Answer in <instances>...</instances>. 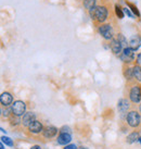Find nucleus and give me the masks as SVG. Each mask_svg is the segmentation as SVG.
<instances>
[{
	"mask_svg": "<svg viewBox=\"0 0 141 149\" xmlns=\"http://www.w3.org/2000/svg\"><path fill=\"white\" fill-rule=\"evenodd\" d=\"M99 33L104 39H112L113 37V29L110 24H104L99 27Z\"/></svg>",
	"mask_w": 141,
	"mask_h": 149,
	"instance_id": "nucleus-5",
	"label": "nucleus"
},
{
	"mask_svg": "<svg viewBox=\"0 0 141 149\" xmlns=\"http://www.w3.org/2000/svg\"><path fill=\"white\" fill-rule=\"evenodd\" d=\"M129 98L133 104H138L141 100V89L139 86H133L129 93Z\"/></svg>",
	"mask_w": 141,
	"mask_h": 149,
	"instance_id": "nucleus-6",
	"label": "nucleus"
},
{
	"mask_svg": "<svg viewBox=\"0 0 141 149\" xmlns=\"http://www.w3.org/2000/svg\"><path fill=\"white\" fill-rule=\"evenodd\" d=\"M84 6L90 11L95 7V0H84Z\"/></svg>",
	"mask_w": 141,
	"mask_h": 149,
	"instance_id": "nucleus-18",
	"label": "nucleus"
},
{
	"mask_svg": "<svg viewBox=\"0 0 141 149\" xmlns=\"http://www.w3.org/2000/svg\"><path fill=\"white\" fill-rule=\"evenodd\" d=\"M140 138H139V133L138 132H133L131 134H129L127 138H126V141L128 143V144H133V143H136L137 141H139Z\"/></svg>",
	"mask_w": 141,
	"mask_h": 149,
	"instance_id": "nucleus-15",
	"label": "nucleus"
},
{
	"mask_svg": "<svg viewBox=\"0 0 141 149\" xmlns=\"http://www.w3.org/2000/svg\"><path fill=\"white\" fill-rule=\"evenodd\" d=\"M11 109H12L13 114H15V116H24L25 111H26V104H25L24 101L17 100V101H14L12 104Z\"/></svg>",
	"mask_w": 141,
	"mask_h": 149,
	"instance_id": "nucleus-3",
	"label": "nucleus"
},
{
	"mask_svg": "<svg viewBox=\"0 0 141 149\" xmlns=\"http://www.w3.org/2000/svg\"><path fill=\"white\" fill-rule=\"evenodd\" d=\"M90 15L97 21L103 22L108 17V10L105 7H95L92 10H90Z\"/></svg>",
	"mask_w": 141,
	"mask_h": 149,
	"instance_id": "nucleus-1",
	"label": "nucleus"
},
{
	"mask_svg": "<svg viewBox=\"0 0 141 149\" xmlns=\"http://www.w3.org/2000/svg\"><path fill=\"white\" fill-rule=\"evenodd\" d=\"M1 141H2L3 144H6L7 146H9V147H12V146H13V141L10 138V137L2 136V137H1Z\"/></svg>",
	"mask_w": 141,
	"mask_h": 149,
	"instance_id": "nucleus-19",
	"label": "nucleus"
},
{
	"mask_svg": "<svg viewBox=\"0 0 141 149\" xmlns=\"http://www.w3.org/2000/svg\"><path fill=\"white\" fill-rule=\"evenodd\" d=\"M60 133H68V134H70L72 133V131H70V128L68 127V126H63V127L60 128V131H59Z\"/></svg>",
	"mask_w": 141,
	"mask_h": 149,
	"instance_id": "nucleus-22",
	"label": "nucleus"
},
{
	"mask_svg": "<svg viewBox=\"0 0 141 149\" xmlns=\"http://www.w3.org/2000/svg\"><path fill=\"white\" fill-rule=\"evenodd\" d=\"M30 149H41L40 148V146H38V145H34L30 147Z\"/></svg>",
	"mask_w": 141,
	"mask_h": 149,
	"instance_id": "nucleus-27",
	"label": "nucleus"
},
{
	"mask_svg": "<svg viewBox=\"0 0 141 149\" xmlns=\"http://www.w3.org/2000/svg\"><path fill=\"white\" fill-rule=\"evenodd\" d=\"M139 109H140V112H141V104H140V108H139Z\"/></svg>",
	"mask_w": 141,
	"mask_h": 149,
	"instance_id": "nucleus-30",
	"label": "nucleus"
},
{
	"mask_svg": "<svg viewBox=\"0 0 141 149\" xmlns=\"http://www.w3.org/2000/svg\"><path fill=\"white\" fill-rule=\"evenodd\" d=\"M0 102H1V104L4 106V107H9V106L13 102L12 95H11L10 93H7V91H6V93H2L1 96H0Z\"/></svg>",
	"mask_w": 141,
	"mask_h": 149,
	"instance_id": "nucleus-9",
	"label": "nucleus"
},
{
	"mask_svg": "<svg viewBox=\"0 0 141 149\" xmlns=\"http://www.w3.org/2000/svg\"><path fill=\"white\" fill-rule=\"evenodd\" d=\"M111 49L114 54H116V56H120L122 52H123V46L120 45V42L117 40V39H113L112 42H111Z\"/></svg>",
	"mask_w": 141,
	"mask_h": 149,
	"instance_id": "nucleus-13",
	"label": "nucleus"
},
{
	"mask_svg": "<svg viewBox=\"0 0 141 149\" xmlns=\"http://www.w3.org/2000/svg\"><path fill=\"white\" fill-rule=\"evenodd\" d=\"M129 108V102L128 100L126 99H120L118 101V104H117V109H118V111L123 114V113H126L127 110H128Z\"/></svg>",
	"mask_w": 141,
	"mask_h": 149,
	"instance_id": "nucleus-14",
	"label": "nucleus"
},
{
	"mask_svg": "<svg viewBox=\"0 0 141 149\" xmlns=\"http://www.w3.org/2000/svg\"><path fill=\"white\" fill-rule=\"evenodd\" d=\"M57 141H58L59 145L66 146L72 141V136H70V134H68V133H60Z\"/></svg>",
	"mask_w": 141,
	"mask_h": 149,
	"instance_id": "nucleus-8",
	"label": "nucleus"
},
{
	"mask_svg": "<svg viewBox=\"0 0 141 149\" xmlns=\"http://www.w3.org/2000/svg\"><path fill=\"white\" fill-rule=\"evenodd\" d=\"M0 149H4V146H3V143L1 141V145H0Z\"/></svg>",
	"mask_w": 141,
	"mask_h": 149,
	"instance_id": "nucleus-28",
	"label": "nucleus"
},
{
	"mask_svg": "<svg viewBox=\"0 0 141 149\" xmlns=\"http://www.w3.org/2000/svg\"><path fill=\"white\" fill-rule=\"evenodd\" d=\"M123 10H124V12L126 13V14H127V15H128L129 17H133V14L131 12H130V11H129L128 8H125V9H123Z\"/></svg>",
	"mask_w": 141,
	"mask_h": 149,
	"instance_id": "nucleus-25",
	"label": "nucleus"
},
{
	"mask_svg": "<svg viewBox=\"0 0 141 149\" xmlns=\"http://www.w3.org/2000/svg\"><path fill=\"white\" fill-rule=\"evenodd\" d=\"M64 149H78V147L75 145V144H68V145L65 146Z\"/></svg>",
	"mask_w": 141,
	"mask_h": 149,
	"instance_id": "nucleus-24",
	"label": "nucleus"
},
{
	"mask_svg": "<svg viewBox=\"0 0 141 149\" xmlns=\"http://www.w3.org/2000/svg\"><path fill=\"white\" fill-rule=\"evenodd\" d=\"M115 12H116L117 17H120V19H123L124 17V13H123V10L118 7V6H115Z\"/></svg>",
	"mask_w": 141,
	"mask_h": 149,
	"instance_id": "nucleus-21",
	"label": "nucleus"
},
{
	"mask_svg": "<svg viewBox=\"0 0 141 149\" xmlns=\"http://www.w3.org/2000/svg\"><path fill=\"white\" fill-rule=\"evenodd\" d=\"M117 40L120 42V45L123 46V48H127L128 47V44H127V40L125 39V37L123 35H118V37H117Z\"/></svg>",
	"mask_w": 141,
	"mask_h": 149,
	"instance_id": "nucleus-20",
	"label": "nucleus"
},
{
	"mask_svg": "<svg viewBox=\"0 0 141 149\" xmlns=\"http://www.w3.org/2000/svg\"><path fill=\"white\" fill-rule=\"evenodd\" d=\"M78 149H88L87 147H84V146H82V147H78Z\"/></svg>",
	"mask_w": 141,
	"mask_h": 149,
	"instance_id": "nucleus-29",
	"label": "nucleus"
},
{
	"mask_svg": "<svg viewBox=\"0 0 141 149\" xmlns=\"http://www.w3.org/2000/svg\"><path fill=\"white\" fill-rule=\"evenodd\" d=\"M137 61L139 64H141V52L139 54H138V57H137Z\"/></svg>",
	"mask_w": 141,
	"mask_h": 149,
	"instance_id": "nucleus-26",
	"label": "nucleus"
},
{
	"mask_svg": "<svg viewBox=\"0 0 141 149\" xmlns=\"http://www.w3.org/2000/svg\"><path fill=\"white\" fill-rule=\"evenodd\" d=\"M133 74L135 79H137V81H139V82H141V66H139V65L133 66Z\"/></svg>",
	"mask_w": 141,
	"mask_h": 149,
	"instance_id": "nucleus-16",
	"label": "nucleus"
},
{
	"mask_svg": "<svg viewBox=\"0 0 141 149\" xmlns=\"http://www.w3.org/2000/svg\"><path fill=\"white\" fill-rule=\"evenodd\" d=\"M141 46V37L139 35H133L129 39V47L133 50H137Z\"/></svg>",
	"mask_w": 141,
	"mask_h": 149,
	"instance_id": "nucleus-12",
	"label": "nucleus"
},
{
	"mask_svg": "<svg viewBox=\"0 0 141 149\" xmlns=\"http://www.w3.org/2000/svg\"><path fill=\"white\" fill-rule=\"evenodd\" d=\"M120 57L124 62H131V61H133V59H135L133 49L130 48V47L124 48V49H123V52L120 54Z\"/></svg>",
	"mask_w": 141,
	"mask_h": 149,
	"instance_id": "nucleus-4",
	"label": "nucleus"
},
{
	"mask_svg": "<svg viewBox=\"0 0 141 149\" xmlns=\"http://www.w3.org/2000/svg\"><path fill=\"white\" fill-rule=\"evenodd\" d=\"M10 122H11L12 126H17L20 123H22V120H20V116H17L12 113V116H10Z\"/></svg>",
	"mask_w": 141,
	"mask_h": 149,
	"instance_id": "nucleus-17",
	"label": "nucleus"
},
{
	"mask_svg": "<svg viewBox=\"0 0 141 149\" xmlns=\"http://www.w3.org/2000/svg\"><path fill=\"white\" fill-rule=\"evenodd\" d=\"M139 141H140V143H141V137H140V139H139Z\"/></svg>",
	"mask_w": 141,
	"mask_h": 149,
	"instance_id": "nucleus-31",
	"label": "nucleus"
},
{
	"mask_svg": "<svg viewBox=\"0 0 141 149\" xmlns=\"http://www.w3.org/2000/svg\"><path fill=\"white\" fill-rule=\"evenodd\" d=\"M28 130H29V132L33 133V134H39V133H41L42 131H44V126H42V124L39 121L35 120L33 123L28 126Z\"/></svg>",
	"mask_w": 141,
	"mask_h": 149,
	"instance_id": "nucleus-10",
	"label": "nucleus"
},
{
	"mask_svg": "<svg viewBox=\"0 0 141 149\" xmlns=\"http://www.w3.org/2000/svg\"><path fill=\"white\" fill-rule=\"evenodd\" d=\"M42 134L46 138H52V137H54L58 134V128L52 126V125H49V126H46L44 128Z\"/></svg>",
	"mask_w": 141,
	"mask_h": 149,
	"instance_id": "nucleus-11",
	"label": "nucleus"
},
{
	"mask_svg": "<svg viewBox=\"0 0 141 149\" xmlns=\"http://www.w3.org/2000/svg\"><path fill=\"white\" fill-rule=\"evenodd\" d=\"M126 120H127V123H128V125L130 127L136 128L141 124V116H140V114L136 111L128 112Z\"/></svg>",
	"mask_w": 141,
	"mask_h": 149,
	"instance_id": "nucleus-2",
	"label": "nucleus"
},
{
	"mask_svg": "<svg viewBox=\"0 0 141 149\" xmlns=\"http://www.w3.org/2000/svg\"><path fill=\"white\" fill-rule=\"evenodd\" d=\"M128 6H129V7H130V8H131V10H133V12L135 13V14H137L138 17H139V15H140V14H139V11H138V9L136 8V7H135V6H133V4H131V3H128Z\"/></svg>",
	"mask_w": 141,
	"mask_h": 149,
	"instance_id": "nucleus-23",
	"label": "nucleus"
},
{
	"mask_svg": "<svg viewBox=\"0 0 141 149\" xmlns=\"http://www.w3.org/2000/svg\"><path fill=\"white\" fill-rule=\"evenodd\" d=\"M35 120H36V114L34 112H25L23 118H22V124L26 127H28Z\"/></svg>",
	"mask_w": 141,
	"mask_h": 149,
	"instance_id": "nucleus-7",
	"label": "nucleus"
}]
</instances>
